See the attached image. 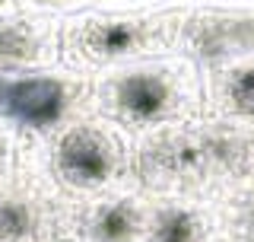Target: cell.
<instances>
[{
	"label": "cell",
	"instance_id": "9",
	"mask_svg": "<svg viewBox=\"0 0 254 242\" xmlns=\"http://www.w3.org/2000/svg\"><path fill=\"white\" fill-rule=\"evenodd\" d=\"M226 93H229V106H232L238 115L254 118V64L245 67V70H238V74H232Z\"/></svg>",
	"mask_w": 254,
	"mask_h": 242
},
{
	"label": "cell",
	"instance_id": "7",
	"mask_svg": "<svg viewBox=\"0 0 254 242\" xmlns=\"http://www.w3.org/2000/svg\"><path fill=\"white\" fill-rule=\"evenodd\" d=\"M197 236H200V223H197L194 211L178 207V204L156 211L149 242H197Z\"/></svg>",
	"mask_w": 254,
	"mask_h": 242
},
{
	"label": "cell",
	"instance_id": "14",
	"mask_svg": "<svg viewBox=\"0 0 254 242\" xmlns=\"http://www.w3.org/2000/svg\"><path fill=\"white\" fill-rule=\"evenodd\" d=\"M86 3H121V0H86Z\"/></svg>",
	"mask_w": 254,
	"mask_h": 242
},
{
	"label": "cell",
	"instance_id": "3",
	"mask_svg": "<svg viewBox=\"0 0 254 242\" xmlns=\"http://www.w3.org/2000/svg\"><path fill=\"white\" fill-rule=\"evenodd\" d=\"M102 109L121 124L143 127L178 115L181 109V77L165 64H133L111 70L99 80Z\"/></svg>",
	"mask_w": 254,
	"mask_h": 242
},
{
	"label": "cell",
	"instance_id": "5",
	"mask_svg": "<svg viewBox=\"0 0 254 242\" xmlns=\"http://www.w3.org/2000/svg\"><path fill=\"white\" fill-rule=\"evenodd\" d=\"M61 48V22L38 10H3L0 13V74L35 70Z\"/></svg>",
	"mask_w": 254,
	"mask_h": 242
},
{
	"label": "cell",
	"instance_id": "1",
	"mask_svg": "<svg viewBox=\"0 0 254 242\" xmlns=\"http://www.w3.org/2000/svg\"><path fill=\"white\" fill-rule=\"evenodd\" d=\"M181 13L172 10H73L61 22V51L79 67H115L143 58L178 32Z\"/></svg>",
	"mask_w": 254,
	"mask_h": 242
},
{
	"label": "cell",
	"instance_id": "2",
	"mask_svg": "<svg viewBox=\"0 0 254 242\" xmlns=\"http://www.w3.org/2000/svg\"><path fill=\"white\" fill-rule=\"evenodd\" d=\"M51 172L70 191H99L121 175L127 163L121 137L102 121H73L54 127Z\"/></svg>",
	"mask_w": 254,
	"mask_h": 242
},
{
	"label": "cell",
	"instance_id": "6",
	"mask_svg": "<svg viewBox=\"0 0 254 242\" xmlns=\"http://www.w3.org/2000/svg\"><path fill=\"white\" fill-rule=\"evenodd\" d=\"M143 223V211L133 198H108L89 211V236L95 242H130Z\"/></svg>",
	"mask_w": 254,
	"mask_h": 242
},
{
	"label": "cell",
	"instance_id": "12",
	"mask_svg": "<svg viewBox=\"0 0 254 242\" xmlns=\"http://www.w3.org/2000/svg\"><path fill=\"white\" fill-rule=\"evenodd\" d=\"M13 6H16V0H0V13H3V10H13Z\"/></svg>",
	"mask_w": 254,
	"mask_h": 242
},
{
	"label": "cell",
	"instance_id": "11",
	"mask_svg": "<svg viewBox=\"0 0 254 242\" xmlns=\"http://www.w3.org/2000/svg\"><path fill=\"white\" fill-rule=\"evenodd\" d=\"M6 159H10V147H6V140H3V134H0V172H3V166H6Z\"/></svg>",
	"mask_w": 254,
	"mask_h": 242
},
{
	"label": "cell",
	"instance_id": "4",
	"mask_svg": "<svg viewBox=\"0 0 254 242\" xmlns=\"http://www.w3.org/2000/svg\"><path fill=\"white\" fill-rule=\"evenodd\" d=\"M76 83L79 80L61 70L0 74V121L32 134L54 131L73 109Z\"/></svg>",
	"mask_w": 254,
	"mask_h": 242
},
{
	"label": "cell",
	"instance_id": "8",
	"mask_svg": "<svg viewBox=\"0 0 254 242\" xmlns=\"http://www.w3.org/2000/svg\"><path fill=\"white\" fill-rule=\"evenodd\" d=\"M32 227H35V217L32 207L19 198L0 195V242H19L26 239Z\"/></svg>",
	"mask_w": 254,
	"mask_h": 242
},
{
	"label": "cell",
	"instance_id": "10",
	"mask_svg": "<svg viewBox=\"0 0 254 242\" xmlns=\"http://www.w3.org/2000/svg\"><path fill=\"white\" fill-rule=\"evenodd\" d=\"M86 0H16V6L26 10H38V13H54V10H79Z\"/></svg>",
	"mask_w": 254,
	"mask_h": 242
},
{
	"label": "cell",
	"instance_id": "13",
	"mask_svg": "<svg viewBox=\"0 0 254 242\" xmlns=\"http://www.w3.org/2000/svg\"><path fill=\"white\" fill-rule=\"evenodd\" d=\"M248 230H251V233H254V204H251V207H248Z\"/></svg>",
	"mask_w": 254,
	"mask_h": 242
}]
</instances>
